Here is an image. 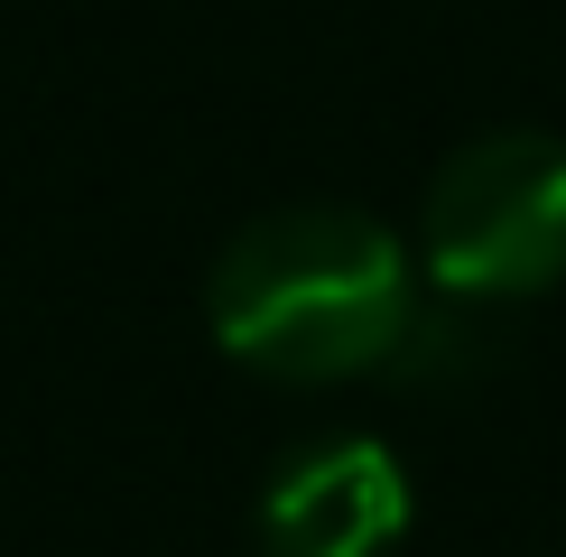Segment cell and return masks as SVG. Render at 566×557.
<instances>
[{
	"label": "cell",
	"mask_w": 566,
	"mask_h": 557,
	"mask_svg": "<svg viewBox=\"0 0 566 557\" xmlns=\"http://www.w3.org/2000/svg\"><path fill=\"white\" fill-rule=\"evenodd\" d=\"M409 539V464L381 437L297 446L261 493V557H390Z\"/></svg>",
	"instance_id": "cell-3"
},
{
	"label": "cell",
	"mask_w": 566,
	"mask_h": 557,
	"mask_svg": "<svg viewBox=\"0 0 566 557\" xmlns=\"http://www.w3.org/2000/svg\"><path fill=\"white\" fill-rule=\"evenodd\" d=\"M205 325L261 381H363V371L399 362L418 325L409 242L363 204H270L214 251Z\"/></svg>",
	"instance_id": "cell-1"
},
{
	"label": "cell",
	"mask_w": 566,
	"mask_h": 557,
	"mask_svg": "<svg viewBox=\"0 0 566 557\" xmlns=\"http://www.w3.org/2000/svg\"><path fill=\"white\" fill-rule=\"evenodd\" d=\"M418 261L464 307H521L566 278V139L483 130L428 177Z\"/></svg>",
	"instance_id": "cell-2"
}]
</instances>
